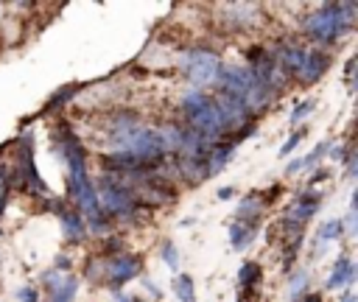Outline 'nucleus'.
<instances>
[{"mask_svg":"<svg viewBox=\"0 0 358 302\" xmlns=\"http://www.w3.org/2000/svg\"><path fill=\"white\" fill-rule=\"evenodd\" d=\"M263 207H266V199H260V193H249V196H243V201L238 204L235 221H243V224H257V218H260Z\"/></svg>","mask_w":358,"mask_h":302,"instance_id":"10","label":"nucleus"},{"mask_svg":"<svg viewBox=\"0 0 358 302\" xmlns=\"http://www.w3.org/2000/svg\"><path fill=\"white\" fill-rule=\"evenodd\" d=\"M185 76L190 78L193 89H201V87H213L215 84V76H218V67H221V56L210 48H190L185 53Z\"/></svg>","mask_w":358,"mask_h":302,"instance_id":"3","label":"nucleus"},{"mask_svg":"<svg viewBox=\"0 0 358 302\" xmlns=\"http://www.w3.org/2000/svg\"><path fill=\"white\" fill-rule=\"evenodd\" d=\"M319 207H322V193H319V190H305V193L296 196L294 204L288 207L285 221H291V224H296V226H305V224L313 218V213H316Z\"/></svg>","mask_w":358,"mask_h":302,"instance_id":"6","label":"nucleus"},{"mask_svg":"<svg viewBox=\"0 0 358 302\" xmlns=\"http://www.w3.org/2000/svg\"><path fill=\"white\" fill-rule=\"evenodd\" d=\"M330 148V140H322V143H316V148L308 154V157H302L299 159V168H308V165H313V162H319L322 157H324V151Z\"/></svg>","mask_w":358,"mask_h":302,"instance_id":"19","label":"nucleus"},{"mask_svg":"<svg viewBox=\"0 0 358 302\" xmlns=\"http://www.w3.org/2000/svg\"><path fill=\"white\" fill-rule=\"evenodd\" d=\"M140 268H143V260L137 257V254H115V257H109L106 260V266H103V280H106V285L109 288H120V285H126L129 280H134L137 274H140Z\"/></svg>","mask_w":358,"mask_h":302,"instance_id":"5","label":"nucleus"},{"mask_svg":"<svg viewBox=\"0 0 358 302\" xmlns=\"http://www.w3.org/2000/svg\"><path fill=\"white\" fill-rule=\"evenodd\" d=\"M257 235V224H243V221H232L229 224V243L235 249H246Z\"/></svg>","mask_w":358,"mask_h":302,"instance_id":"12","label":"nucleus"},{"mask_svg":"<svg viewBox=\"0 0 358 302\" xmlns=\"http://www.w3.org/2000/svg\"><path fill=\"white\" fill-rule=\"evenodd\" d=\"M76 89H78V87H64V89H59V92L45 103V112H53V109H59L62 103H67V101L76 95Z\"/></svg>","mask_w":358,"mask_h":302,"instance_id":"18","label":"nucleus"},{"mask_svg":"<svg viewBox=\"0 0 358 302\" xmlns=\"http://www.w3.org/2000/svg\"><path fill=\"white\" fill-rule=\"evenodd\" d=\"M260 277H263L260 266H257L255 260H249V263H243L241 271H238V285H241L243 291H255V288L260 285Z\"/></svg>","mask_w":358,"mask_h":302,"instance_id":"13","label":"nucleus"},{"mask_svg":"<svg viewBox=\"0 0 358 302\" xmlns=\"http://www.w3.org/2000/svg\"><path fill=\"white\" fill-rule=\"evenodd\" d=\"M0 232H3V229H0Z\"/></svg>","mask_w":358,"mask_h":302,"instance_id":"27","label":"nucleus"},{"mask_svg":"<svg viewBox=\"0 0 358 302\" xmlns=\"http://www.w3.org/2000/svg\"><path fill=\"white\" fill-rule=\"evenodd\" d=\"M308 277H305V271H296L294 277H291V285H288V296L291 299H299V296H305L308 291Z\"/></svg>","mask_w":358,"mask_h":302,"instance_id":"17","label":"nucleus"},{"mask_svg":"<svg viewBox=\"0 0 358 302\" xmlns=\"http://www.w3.org/2000/svg\"><path fill=\"white\" fill-rule=\"evenodd\" d=\"M229 196H235V187H221L218 190V199H229Z\"/></svg>","mask_w":358,"mask_h":302,"instance_id":"25","label":"nucleus"},{"mask_svg":"<svg viewBox=\"0 0 358 302\" xmlns=\"http://www.w3.org/2000/svg\"><path fill=\"white\" fill-rule=\"evenodd\" d=\"M355 17H358L355 3H322L316 11L302 17V31L308 34V39L319 45H333L347 31H352Z\"/></svg>","mask_w":358,"mask_h":302,"instance_id":"1","label":"nucleus"},{"mask_svg":"<svg viewBox=\"0 0 358 302\" xmlns=\"http://www.w3.org/2000/svg\"><path fill=\"white\" fill-rule=\"evenodd\" d=\"M173 294H176L179 302H196L193 277H190V274H176V277H173Z\"/></svg>","mask_w":358,"mask_h":302,"instance_id":"15","label":"nucleus"},{"mask_svg":"<svg viewBox=\"0 0 358 302\" xmlns=\"http://www.w3.org/2000/svg\"><path fill=\"white\" fill-rule=\"evenodd\" d=\"M330 62H333V59H330L327 50H322V48H308V56H305V64H302L296 81H299V84H316V81L330 70Z\"/></svg>","mask_w":358,"mask_h":302,"instance_id":"7","label":"nucleus"},{"mask_svg":"<svg viewBox=\"0 0 358 302\" xmlns=\"http://www.w3.org/2000/svg\"><path fill=\"white\" fill-rule=\"evenodd\" d=\"M182 115H185V126L193 129L196 134H201L204 140H210V143L224 140L213 95H207L204 89H190L182 95Z\"/></svg>","mask_w":358,"mask_h":302,"instance_id":"2","label":"nucleus"},{"mask_svg":"<svg viewBox=\"0 0 358 302\" xmlns=\"http://www.w3.org/2000/svg\"><path fill=\"white\" fill-rule=\"evenodd\" d=\"M17 296H20V302H39V294H36V288H31V285L20 288Z\"/></svg>","mask_w":358,"mask_h":302,"instance_id":"23","label":"nucleus"},{"mask_svg":"<svg viewBox=\"0 0 358 302\" xmlns=\"http://www.w3.org/2000/svg\"><path fill=\"white\" fill-rule=\"evenodd\" d=\"M313 106H316V103H313V98L302 101V103H299V106H296V109L291 112V123H299V120H305V117H308V115L313 112Z\"/></svg>","mask_w":358,"mask_h":302,"instance_id":"20","label":"nucleus"},{"mask_svg":"<svg viewBox=\"0 0 358 302\" xmlns=\"http://www.w3.org/2000/svg\"><path fill=\"white\" fill-rule=\"evenodd\" d=\"M62 229H64L67 243H78V240L87 235L84 218H81V213H76V210H64V213H62Z\"/></svg>","mask_w":358,"mask_h":302,"instance_id":"11","label":"nucleus"},{"mask_svg":"<svg viewBox=\"0 0 358 302\" xmlns=\"http://www.w3.org/2000/svg\"><path fill=\"white\" fill-rule=\"evenodd\" d=\"M341 302H355V296H352V294H350V291H347V294H344V299H341Z\"/></svg>","mask_w":358,"mask_h":302,"instance_id":"26","label":"nucleus"},{"mask_svg":"<svg viewBox=\"0 0 358 302\" xmlns=\"http://www.w3.org/2000/svg\"><path fill=\"white\" fill-rule=\"evenodd\" d=\"M232 151H235V145L227 140H218V143H213L210 145V151H207V157H204V168H207V176H215L229 159H232Z\"/></svg>","mask_w":358,"mask_h":302,"instance_id":"8","label":"nucleus"},{"mask_svg":"<svg viewBox=\"0 0 358 302\" xmlns=\"http://www.w3.org/2000/svg\"><path fill=\"white\" fill-rule=\"evenodd\" d=\"M341 232H344L341 218H330V221H324V224L319 226V240H336Z\"/></svg>","mask_w":358,"mask_h":302,"instance_id":"16","label":"nucleus"},{"mask_svg":"<svg viewBox=\"0 0 358 302\" xmlns=\"http://www.w3.org/2000/svg\"><path fill=\"white\" fill-rule=\"evenodd\" d=\"M352 280H355V266H352V260L344 254V257H338V260H336V266H333V271H330V277H327L324 288H327V291L347 288V285H352Z\"/></svg>","mask_w":358,"mask_h":302,"instance_id":"9","label":"nucleus"},{"mask_svg":"<svg viewBox=\"0 0 358 302\" xmlns=\"http://www.w3.org/2000/svg\"><path fill=\"white\" fill-rule=\"evenodd\" d=\"M324 179H327V171H324V168H319V171H313V173H310V179H308V187H313L316 182H324Z\"/></svg>","mask_w":358,"mask_h":302,"instance_id":"24","label":"nucleus"},{"mask_svg":"<svg viewBox=\"0 0 358 302\" xmlns=\"http://www.w3.org/2000/svg\"><path fill=\"white\" fill-rule=\"evenodd\" d=\"M162 260L171 266V268H179V252H176V246L168 240V243H162Z\"/></svg>","mask_w":358,"mask_h":302,"instance_id":"22","label":"nucleus"},{"mask_svg":"<svg viewBox=\"0 0 358 302\" xmlns=\"http://www.w3.org/2000/svg\"><path fill=\"white\" fill-rule=\"evenodd\" d=\"M302 137H305V129H296V131H294V134H291V137H288V140L280 145V157H288V154H291V151L299 145V140H302Z\"/></svg>","mask_w":358,"mask_h":302,"instance_id":"21","label":"nucleus"},{"mask_svg":"<svg viewBox=\"0 0 358 302\" xmlns=\"http://www.w3.org/2000/svg\"><path fill=\"white\" fill-rule=\"evenodd\" d=\"M76 291H78L76 277H67V274H64V280H62L48 296H50V302H73V299H76Z\"/></svg>","mask_w":358,"mask_h":302,"instance_id":"14","label":"nucleus"},{"mask_svg":"<svg viewBox=\"0 0 358 302\" xmlns=\"http://www.w3.org/2000/svg\"><path fill=\"white\" fill-rule=\"evenodd\" d=\"M213 103H215V115H218V123H221V131H224V134L238 131L241 126H246V123L252 120L249 109H246L241 101H235V98H229V95H224V92H215V95H213Z\"/></svg>","mask_w":358,"mask_h":302,"instance_id":"4","label":"nucleus"}]
</instances>
